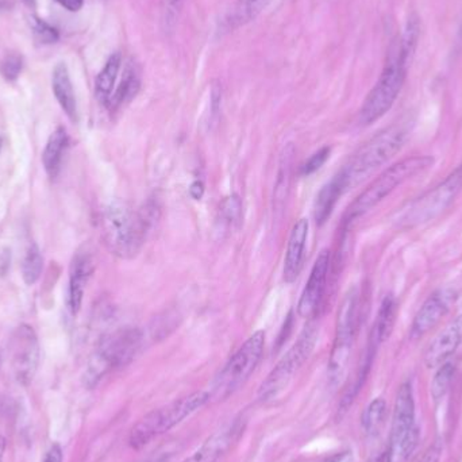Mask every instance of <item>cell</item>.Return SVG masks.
Here are the masks:
<instances>
[{"instance_id":"cell-24","label":"cell","mask_w":462,"mask_h":462,"mask_svg":"<svg viewBox=\"0 0 462 462\" xmlns=\"http://www.w3.org/2000/svg\"><path fill=\"white\" fill-rule=\"evenodd\" d=\"M271 3L272 0H236L224 21L225 29L230 32L254 21Z\"/></svg>"},{"instance_id":"cell-6","label":"cell","mask_w":462,"mask_h":462,"mask_svg":"<svg viewBox=\"0 0 462 462\" xmlns=\"http://www.w3.org/2000/svg\"><path fill=\"white\" fill-rule=\"evenodd\" d=\"M434 159L430 156H414L396 162L393 167L385 170L379 178L374 179L368 189L352 203L347 210L345 222L352 224L356 219L369 213L376 208L385 198L390 197L393 191L410 179L433 168Z\"/></svg>"},{"instance_id":"cell-41","label":"cell","mask_w":462,"mask_h":462,"mask_svg":"<svg viewBox=\"0 0 462 462\" xmlns=\"http://www.w3.org/2000/svg\"><path fill=\"white\" fill-rule=\"evenodd\" d=\"M186 2V0H168V5H170V7L172 8H179L180 7L183 3Z\"/></svg>"},{"instance_id":"cell-33","label":"cell","mask_w":462,"mask_h":462,"mask_svg":"<svg viewBox=\"0 0 462 462\" xmlns=\"http://www.w3.org/2000/svg\"><path fill=\"white\" fill-rule=\"evenodd\" d=\"M331 149L328 146H325V148L318 151L317 153L312 154L306 162L300 167V176H304V178H309V176L314 175L315 172L320 170L323 165L328 162V157H330Z\"/></svg>"},{"instance_id":"cell-5","label":"cell","mask_w":462,"mask_h":462,"mask_svg":"<svg viewBox=\"0 0 462 462\" xmlns=\"http://www.w3.org/2000/svg\"><path fill=\"white\" fill-rule=\"evenodd\" d=\"M210 393L197 391L178 399L167 406L160 407L146 414L130 431L129 444L133 449L140 450L151 444L157 437L168 433L180 425L186 418L202 409L210 402Z\"/></svg>"},{"instance_id":"cell-19","label":"cell","mask_w":462,"mask_h":462,"mask_svg":"<svg viewBox=\"0 0 462 462\" xmlns=\"http://www.w3.org/2000/svg\"><path fill=\"white\" fill-rule=\"evenodd\" d=\"M51 89L54 97L59 102L70 121L78 122V103H76L75 89H73L72 80H70L69 70H68L65 62H59L54 67L53 75H51Z\"/></svg>"},{"instance_id":"cell-40","label":"cell","mask_w":462,"mask_h":462,"mask_svg":"<svg viewBox=\"0 0 462 462\" xmlns=\"http://www.w3.org/2000/svg\"><path fill=\"white\" fill-rule=\"evenodd\" d=\"M5 439L0 436V462L5 461Z\"/></svg>"},{"instance_id":"cell-45","label":"cell","mask_w":462,"mask_h":462,"mask_svg":"<svg viewBox=\"0 0 462 462\" xmlns=\"http://www.w3.org/2000/svg\"><path fill=\"white\" fill-rule=\"evenodd\" d=\"M0 366H2V356H0Z\"/></svg>"},{"instance_id":"cell-9","label":"cell","mask_w":462,"mask_h":462,"mask_svg":"<svg viewBox=\"0 0 462 462\" xmlns=\"http://www.w3.org/2000/svg\"><path fill=\"white\" fill-rule=\"evenodd\" d=\"M265 347V333L257 331L246 339L244 345L234 353L227 361L213 385L211 398L225 401L239 390L250 379L261 358Z\"/></svg>"},{"instance_id":"cell-10","label":"cell","mask_w":462,"mask_h":462,"mask_svg":"<svg viewBox=\"0 0 462 462\" xmlns=\"http://www.w3.org/2000/svg\"><path fill=\"white\" fill-rule=\"evenodd\" d=\"M318 341V328L315 323H309L299 336L298 341L282 356V360L272 369L263 384L258 388V399L261 402L271 401L279 396L292 382L295 374L309 360L314 352Z\"/></svg>"},{"instance_id":"cell-15","label":"cell","mask_w":462,"mask_h":462,"mask_svg":"<svg viewBox=\"0 0 462 462\" xmlns=\"http://www.w3.org/2000/svg\"><path fill=\"white\" fill-rule=\"evenodd\" d=\"M95 271L94 255L87 247H80L73 255L69 268L68 287V309L70 314L78 315L83 306L87 285Z\"/></svg>"},{"instance_id":"cell-38","label":"cell","mask_w":462,"mask_h":462,"mask_svg":"<svg viewBox=\"0 0 462 462\" xmlns=\"http://www.w3.org/2000/svg\"><path fill=\"white\" fill-rule=\"evenodd\" d=\"M189 195H191L192 199H202L203 195H205V184H203V181L195 180L191 187H189Z\"/></svg>"},{"instance_id":"cell-28","label":"cell","mask_w":462,"mask_h":462,"mask_svg":"<svg viewBox=\"0 0 462 462\" xmlns=\"http://www.w3.org/2000/svg\"><path fill=\"white\" fill-rule=\"evenodd\" d=\"M385 414H387V403L384 399L377 398L369 403L361 418L364 430L368 436H376L379 433L384 423Z\"/></svg>"},{"instance_id":"cell-22","label":"cell","mask_w":462,"mask_h":462,"mask_svg":"<svg viewBox=\"0 0 462 462\" xmlns=\"http://www.w3.org/2000/svg\"><path fill=\"white\" fill-rule=\"evenodd\" d=\"M295 146L288 143L282 149L280 156L279 173H277L276 186H274V208L282 210L287 202L288 194H290L291 180H292L293 159H295Z\"/></svg>"},{"instance_id":"cell-34","label":"cell","mask_w":462,"mask_h":462,"mask_svg":"<svg viewBox=\"0 0 462 462\" xmlns=\"http://www.w3.org/2000/svg\"><path fill=\"white\" fill-rule=\"evenodd\" d=\"M442 449H444L442 441L434 442V444L429 448L428 452H426L418 462H439L442 457Z\"/></svg>"},{"instance_id":"cell-8","label":"cell","mask_w":462,"mask_h":462,"mask_svg":"<svg viewBox=\"0 0 462 462\" xmlns=\"http://www.w3.org/2000/svg\"><path fill=\"white\" fill-rule=\"evenodd\" d=\"M420 437V429L415 423L414 393L411 383L406 382L401 385L396 395L385 462H407L417 449Z\"/></svg>"},{"instance_id":"cell-36","label":"cell","mask_w":462,"mask_h":462,"mask_svg":"<svg viewBox=\"0 0 462 462\" xmlns=\"http://www.w3.org/2000/svg\"><path fill=\"white\" fill-rule=\"evenodd\" d=\"M42 462H64V453L59 444H53L43 456Z\"/></svg>"},{"instance_id":"cell-17","label":"cell","mask_w":462,"mask_h":462,"mask_svg":"<svg viewBox=\"0 0 462 462\" xmlns=\"http://www.w3.org/2000/svg\"><path fill=\"white\" fill-rule=\"evenodd\" d=\"M461 344L462 312L449 325L445 326L429 345L425 353V364L428 368H437L447 363Z\"/></svg>"},{"instance_id":"cell-20","label":"cell","mask_w":462,"mask_h":462,"mask_svg":"<svg viewBox=\"0 0 462 462\" xmlns=\"http://www.w3.org/2000/svg\"><path fill=\"white\" fill-rule=\"evenodd\" d=\"M68 146H69V137L67 130L62 126L57 127L49 137L42 153L43 168L51 180L56 179L61 171L62 160L67 153Z\"/></svg>"},{"instance_id":"cell-30","label":"cell","mask_w":462,"mask_h":462,"mask_svg":"<svg viewBox=\"0 0 462 462\" xmlns=\"http://www.w3.org/2000/svg\"><path fill=\"white\" fill-rule=\"evenodd\" d=\"M30 26H32V34L37 38L38 42L49 45V43H56L59 41V32L43 19L35 15L30 16Z\"/></svg>"},{"instance_id":"cell-39","label":"cell","mask_w":462,"mask_h":462,"mask_svg":"<svg viewBox=\"0 0 462 462\" xmlns=\"http://www.w3.org/2000/svg\"><path fill=\"white\" fill-rule=\"evenodd\" d=\"M326 462H353V455L352 452L337 453Z\"/></svg>"},{"instance_id":"cell-21","label":"cell","mask_w":462,"mask_h":462,"mask_svg":"<svg viewBox=\"0 0 462 462\" xmlns=\"http://www.w3.org/2000/svg\"><path fill=\"white\" fill-rule=\"evenodd\" d=\"M346 191V184H345L341 173L334 176L331 181H328V183L320 189L314 205L315 221H317L319 226H322V225H325L326 222L330 219L331 214H333L339 198Z\"/></svg>"},{"instance_id":"cell-37","label":"cell","mask_w":462,"mask_h":462,"mask_svg":"<svg viewBox=\"0 0 462 462\" xmlns=\"http://www.w3.org/2000/svg\"><path fill=\"white\" fill-rule=\"evenodd\" d=\"M54 2L61 5L62 7L67 8L70 13H78L84 5V0H54Z\"/></svg>"},{"instance_id":"cell-18","label":"cell","mask_w":462,"mask_h":462,"mask_svg":"<svg viewBox=\"0 0 462 462\" xmlns=\"http://www.w3.org/2000/svg\"><path fill=\"white\" fill-rule=\"evenodd\" d=\"M309 229V221L306 218H301L293 225L292 230H291L287 252H285L284 269H282V279L287 284L295 282L303 268Z\"/></svg>"},{"instance_id":"cell-26","label":"cell","mask_w":462,"mask_h":462,"mask_svg":"<svg viewBox=\"0 0 462 462\" xmlns=\"http://www.w3.org/2000/svg\"><path fill=\"white\" fill-rule=\"evenodd\" d=\"M140 88V73H138L137 68H135L134 65L129 64L127 65L126 69H125L124 78H122L121 83L116 87L113 97H111L110 102H108V107H110L111 111L119 110L122 106L132 102V100L137 97Z\"/></svg>"},{"instance_id":"cell-25","label":"cell","mask_w":462,"mask_h":462,"mask_svg":"<svg viewBox=\"0 0 462 462\" xmlns=\"http://www.w3.org/2000/svg\"><path fill=\"white\" fill-rule=\"evenodd\" d=\"M122 56L119 53L111 54L103 69L95 80V95L103 105H108L114 91H116V79L121 70Z\"/></svg>"},{"instance_id":"cell-13","label":"cell","mask_w":462,"mask_h":462,"mask_svg":"<svg viewBox=\"0 0 462 462\" xmlns=\"http://www.w3.org/2000/svg\"><path fill=\"white\" fill-rule=\"evenodd\" d=\"M330 252L322 250L315 260L310 273L309 282L301 292L298 303L299 317L310 319L317 314L323 295H325L326 284H328V272H330Z\"/></svg>"},{"instance_id":"cell-7","label":"cell","mask_w":462,"mask_h":462,"mask_svg":"<svg viewBox=\"0 0 462 462\" xmlns=\"http://www.w3.org/2000/svg\"><path fill=\"white\" fill-rule=\"evenodd\" d=\"M462 191V165L430 191L402 208L396 224L403 229L422 226L441 217Z\"/></svg>"},{"instance_id":"cell-14","label":"cell","mask_w":462,"mask_h":462,"mask_svg":"<svg viewBox=\"0 0 462 462\" xmlns=\"http://www.w3.org/2000/svg\"><path fill=\"white\" fill-rule=\"evenodd\" d=\"M456 300L457 293L453 290H439L431 293L412 320V338H422L429 331L433 330L441 322L442 318L447 317Z\"/></svg>"},{"instance_id":"cell-43","label":"cell","mask_w":462,"mask_h":462,"mask_svg":"<svg viewBox=\"0 0 462 462\" xmlns=\"http://www.w3.org/2000/svg\"><path fill=\"white\" fill-rule=\"evenodd\" d=\"M24 3H26L29 7H34L35 5V0H23Z\"/></svg>"},{"instance_id":"cell-27","label":"cell","mask_w":462,"mask_h":462,"mask_svg":"<svg viewBox=\"0 0 462 462\" xmlns=\"http://www.w3.org/2000/svg\"><path fill=\"white\" fill-rule=\"evenodd\" d=\"M43 271V257L40 247L32 242L27 247L26 254L22 261V279L24 284L34 285L40 280Z\"/></svg>"},{"instance_id":"cell-16","label":"cell","mask_w":462,"mask_h":462,"mask_svg":"<svg viewBox=\"0 0 462 462\" xmlns=\"http://www.w3.org/2000/svg\"><path fill=\"white\" fill-rule=\"evenodd\" d=\"M242 420H236L221 430L216 431L208 441L183 462H218L226 456L233 445L238 442L244 433Z\"/></svg>"},{"instance_id":"cell-2","label":"cell","mask_w":462,"mask_h":462,"mask_svg":"<svg viewBox=\"0 0 462 462\" xmlns=\"http://www.w3.org/2000/svg\"><path fill=\"white\" fill-rule=\"evenodd\" d=\"M410 62L411 59L402 51L399 40L393 42L384 69L361 107L360 122L364 126L379 121L395 105L406 81Z\"/></svg>"},{"instance_id":"cell-12","label":"cell","mask_w":462,"mask_h":462,"mask_svg":"<svg viewBox=\"0 0 462 462\" xmlns=\"http://www.w3.org/2000/svg\"><path fill=\"white\" fill-rule=\"evenodd\" d=\"M10 364L14 379L27 387L40 365V344L32 326L21 325L14 331L10 341Z\"/></svg>"},{"instance_id":"cell-3","label":"cell","mask_w":462,"mask_h":462,"mask_svg":"<svg viewBox=\"0 0 462 462\" xmlns=\"http://www.w3.org/2000/svg\"><path fill=\"white\" fill-rule=\"evenodd\" d=\"M143 342V331L135 328H119L103 337L89 360L84 374V384L94 388L110 372L132 363L140 352Z\"/></svg>"},{"instance_id":"cell-4","label":"cell","mask_w":462,"mask_h":462,"mask_svg":"<svg viewBox=\"0 0 462 462\" xmlns=\"http://www.w3.org/2000/svg\"><path fill=\"white\" fill-rule=\"evenodd\" d=\"M407 141L406 129L401 126L388 127L374 135L365 145L361 146L352 159L349 160L341 176L346 189L363 183L366 178L376 172L380 167L387 164L403 148Z\"/></svg>"},{"instance_id":"cell-31","label":"cell","mask_w":462,"mask_h":462,"mask_svg":"<svg viewBox=\"0 0 462 462\" xmlns=\"http://www.w3.org/2000/svg\"><path fill=\"white\" fill-rule=\"evenodd\" d=\"M23 69V59L16 53H8L0 62V75L7 81H15Z\"/></svg>"},{"instance_id":"cell-42","label":"cell","mask_w":462,"mask_h":462,"mask_svg":"<svg viewBox=\"0 0 462 462\" xmlns=\"http://www.w3.org/2000/svg\"><path fill=\"white\" fill-rule=\"evenodd\" d=\"M366 462H385V453L374 456V457H372L371 460H368Z\"/></svg>"},{"instance_id":"cell-44","label":"cell","mask_w":462,"mask_h":462,"mask_svg":"<svg viewBox=\"0 0 462 462\" xmlns=\"http://www.w3.org/2000/svg\"><path fill=\"white\" fill-rule=\"evenodd\" d=\"M2 146H3V138H2V135H0V151H2Z\"/></svg>"},{"instance_id":"cell-35","label":"cell","mask_w":462,"mask_h":462,"mask_svg":"<svg viewBox=\"0 0 462 462\" xmlns=\"http://www.w3.org/2000/svg\"><path fill=\"white\" fill-rule=\"evenodd\" d=\"M222 91L218 86L214 87L211 92V116L213 119L218 118L219 111H221Z\"/></svg>"},{"instance_id":"cell-32","label":"cell","mask_w":462,"mask_h":462,"mask_svg":"<svg viewBox=\"0 0 462 462\" xmlns=\"http://www.w3.org/2000/svg\"><path fill=\"white\" fill-rule=\"evenodd\" d=\"M241 214L242 202L238 195H231V197L224 200L221 206V217L225 224L233 226L234 224H236L241 219Z\"/></svg>"},{"instance_id":"cell-11","label":"cell","mask_w":462,"mask_h":462,"mask_svg":"<svg viewBox=\"0 0 462 462\" xmlns=\"http://www.w3.org/2000/svg\"><path fill=\"white\" fill-rule=\"evenodd\" d=\"M358 319V292L350 290L339 306L337 315L336 338L328 360V380L331 385H338L344 380L355 345Z\"/></svg>"},{"instance_id":"cell-1","label":"cell","mask_w":462,"mask_h":462,"mask_svg":"<svg viewBox=\"0 0 462 462\" xmlns=\"http://www.w3.org/2000/svg\"><path fill=\"white\" fill-rule=\"evenodd\" d=\"M149 224L145 214L133 210L126 202L114 200L100 211V236L111 254L132 260L145 242Z\"/></svg>"},{"instance_id":"cell-29","label":"cell","mask_w":462,"mask_h":462,"mask_svg":"<svg viewBox=\"0 0 462 462\" xmlns=\"http://www.w3.org/2000/svg\"><path fill=\"white\" fill-rule=\"evenodd\" d=\"M453 377H455V365L447 361L439 366V372L434 374L433 382H431V396L434 401L441 402L447 396L450 385H452Z\"/></svg>"},{"instance_id":"cell-23","label":"cell","mask_w":462,"mask_h":462,"mask_svg":"<svg viewBox=\"0 0 462 462\" xmlns=\"http://www.w3.org/2000/svg\"><path fill=\"white\" fill-rule=\"evenodd\" d=\"M396 312H398V304H396L395 298L393 295L385 296L382 306H380L376 320H374L371 337H369V342L372 345L379 347L383 342L390 338L393 326H395Z\"/></svg>"}]
</instances>
